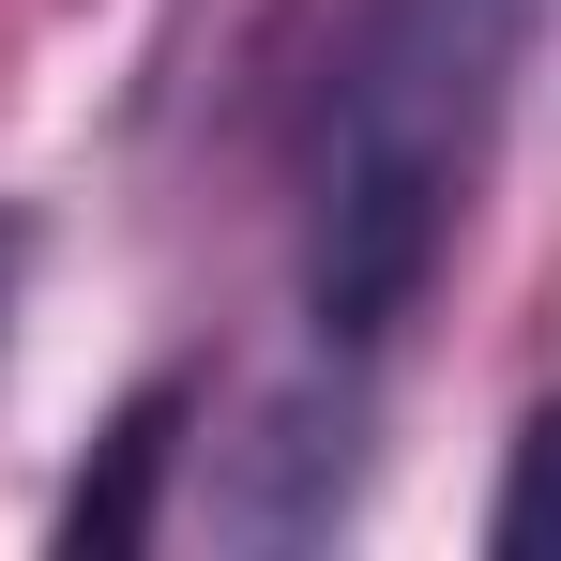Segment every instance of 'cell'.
<instances>
[{
	"label": "cell",
	"instance_id": "7a4b0ae2",
	"mask_svg": "<svg viewBox=\"0 0 561 561\" xmlns=\"http://www.w3.org/2000/svg\"><path fill=\"white\" fill-rule=\"evenodd\" d=\"M168 456H183V379H152L122 425H106V470L61 501V547L77 561H122V547H152V485H168Z\"/></svg>",
	"mask_w": 561,
	"mask_h": 561
},
{
	"label": "cell",
	"instance_id": "3957f363",
	"mask_svg": "<svg viewBox=\"0 0 561 561\" xmlns=\"http://www.w3.org/2000/svg\"><path fill=\"white\" fill-rule=\"evenodd\" d=\"M485 547H501V561H561V410H531V440H516V485H501Z\"/></svg>",
	"mask_w": 561,
	"mask_h": 561
},
{
	"label": "cell",
	"instance_id": "6da1fadb",
	"mask_svg": "<svg viewBox=\"0 0 561 561\" xmlns=\"http://www.w3.org/2000/svg\"><path fill=\"white\" fill-rule=\"evenodd\" d=\"M531 15L547 0H350L334 77H319V197H304V304L334 365L425 304L485 183V137L516 106Z\"/></svg>",
	"mask_w": 561,
	"mask_h": 561
}]
</instances>
